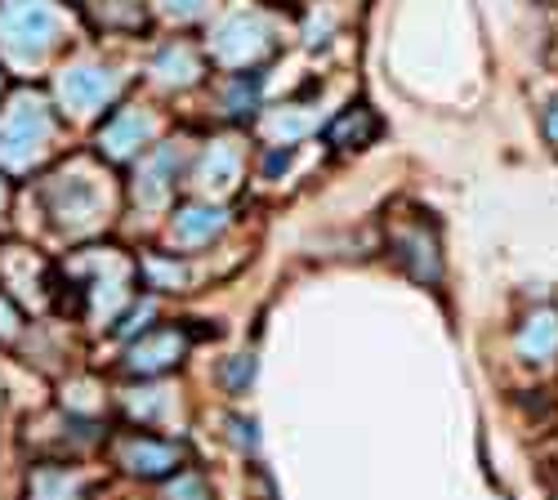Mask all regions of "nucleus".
<instances>
[{"instance_id": "nucleus-7", "label": "nucleus", "mask_w": 558, "mask_h": 500, "mask_svg": "<svg viewBox=\"0 0 558 500\" xmlns=\"http://www.w3.org/2000/svg\"><path fill=\"white\" fill-rule=\"evenodd\" d=\"M144 130H148L144 117H121V121L108 130V148H112V153H130L138 139H144Z\"/></svg>"}, {"instance_id": "nucleus-9", "label": "nucleus", "mask_w": 558, "mask_h": 500, "mask_svg": "<svg viewBox=\"0 0 558 500\" xmlns=\"http://www.w3.org/2000/svg\"><path fill=\"white\" fill-rule=\"evenodd\" d=\"M179 349V340L174 336H161L157 344H148V349H134V362H130V367H161V362H170V353Z\"/></svg>"}, {"instance_id": "nucleus-10", "label": "nucleus", "mask_w": 558, "mask_h": 500, "mask_svg": "<svg viewBox=\"0 0 558 500\" xmlns=\"http://www.w3.org/2000/svg\"><path fill=\"white\" fill-rule=\"evenodd\" d=\"M545 134H549V144H558V99H554L549 112H545Z\"/></svg>"}, {"instance_id": "nucleus-3", "label": "nucleus", "mask_w": 558, "mask_h": 500, "mask_svg": "<svg viewBox=\"0 0 558 500\" xmlns=\"http://www.w3.org/2000/svg\"><path fill=\"white\" fill-rule=\"evenodd\" d=\"M519 353L527 362H549L558 353V313L554 308H536L523 331H519Z\"/></svg>"}, {"instance_id": "nucleus-4", "label": "nucleus", "mask_w": 558, "mask_h": 500, "mask_svg": "<svg viewBox=\"0 0 558 500\" xmlns=\"http://www.w3.org/2000/svg\"><path fill=\"white\" fill-rule=\"evenodd\" d=\"M108 89H112V81H108L104 72H68V76H63V99H68L76 112L104 103Z\"/></svg>"}, {"instance_id": "nucleus-1", "label": "nucleus", "mask_w": 558, "mask_h": 500, "mask_svg": "<svg viewBox=\"0 0 558 500\" xmlns=\"http://www.w3.org/2000/svg\"><path fill=\"white\" fill-rule=\"evenodd\" d=\"M50 139V121H45L40 103H14V112L0 121V153L10 161H27Z\"/></svg>"}, {"instance_id": "nucleus-6", "label": "nucleus", "mask_w": 558, "mask_h": 500, "mask_svg": "<svg viewBox=\"0 0 558 500\" xmlns=\"http://www.w3.org/2000/svg\"><path fill=\"white\" fill-rule=\"evenodd\" d=\"M215 229H219V215H215V210H183V215H179V223H174V233H179L183 242L210 237Z\"/></svg>"}, {"instance_id": "nucleus-8", "label": "nucleus", "mask_w": 558, "mask_h": 500, "mask_svg": "<svg viewBox=\"0 0 558 500\" xmlns=\"http://www.w3.org/2000/svg\"><path fill=\"white\" fill-rule=\"evenodd\" d=\"M130 461H134V469H166L170 461H174V451L170 447H153V442H134L130 447Z\"/></svg>"}, {"instance_id": "nucleus-2", "label": "nucleus", "mask_w": 558, "mask_h": 500, "mask_svg": "<svg viewBox=\"0 0 558 500\" xmlns=\"http://www.w3.org/2000/svg\"><path fill=\"white\" fill-rule=\"evenodd\" d=\"M54 27V14L40 5V0H19L14 10H5L0 19V32H5L10 45H40Z\"/></svg>"}, {"instance_id": "nucleus-5", "label": "nucleus", "mask_w": 558, "mask_h": 500, "mask_svg": "<svg viewBox=\"0 0 558 500\" xmlns=\"http://www.w3.org/2000/svg\"><path fill=\"white\" fill-rule=\"evenodd\" d=\"M376 130H380L376 117H371L366 108H353V112H344V117L331 125V144H336V148H362V144L376 139Z\"/></svg>"}]
</instances>
